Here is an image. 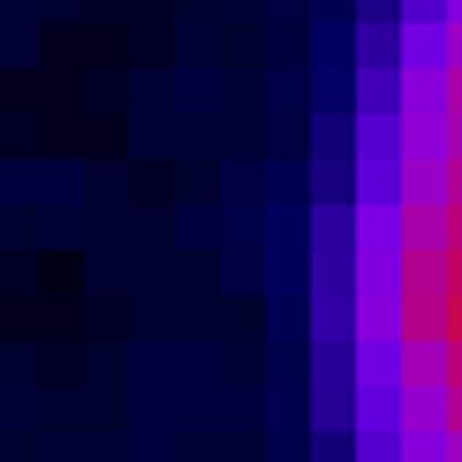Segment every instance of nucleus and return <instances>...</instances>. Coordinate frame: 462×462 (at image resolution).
I'll use <instances>...</instances> for the list:
<instances>
[{"instance_id":"nucleus-2","label":"nucleus","mask_w":462,"mask_h":462,"mask_svg":"<svg viewBox=\"0 0 462 462\" xmlns=\"http://www.w3.org/2000/svg\"><path fill=\"white\" fill-rule=\"evenodd\" d=\"M402 99V69H356V106L364 114H394Z\"/></svg>"},{"instance_id":"nucleus-4","label":"nucleus","mask_w":462,"mask_h":462,"mask_svg":"<svg viewBox=\"0 0 462 462\" xmlns=\"http://www.w3.org/2000/svg\"><path fill=\"white\" fill-rule=\"evenodd\" d=\"M394 15H448V0H394Z\"/></svg>"},{"instance_id":"nucleus-3","label":"nucleus","mask_w":462,"mask_h":462,"mask_svg":"<svg viewBox=\"0 0 462 462\" xmlns=\"http://www.w3.org/2000/svg\"><path fill=\"white\" fill-rule=\"evenodd\" d=\"M319 462H349V432H319Z\"/></svg>"},{"instance_id":"nucleus-1","label":"nucleus","mask_w":462,"mask_h":462,"mask_svg":"<svg viewBox=\"0 0 462 462\" xmlns=\"http://www.w3.org/2000/svg\"><path fill=\"white\" fill-rule=\"evenodd\" d=\"M356 69H402V38H394V8L372 15L356 31Z\"/></svg>"}]
</instances>
